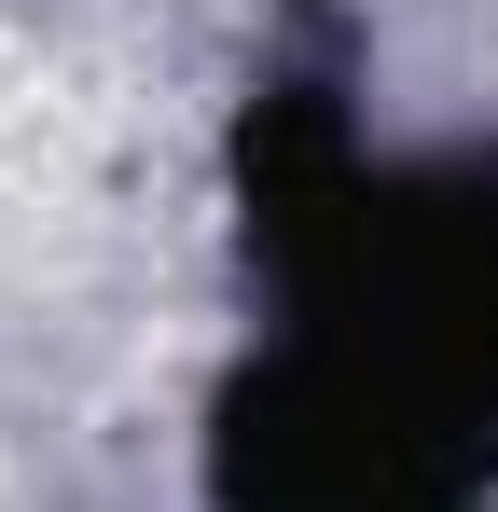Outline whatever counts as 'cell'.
Segmentation results:
<instances>
[{"mask_svg":"<svg viewBox=\"0 0 498 512\" xmlns=\"http://www.w3.org/2000/svg\"><path fill=\"white\" fill-rule=\"evenodd\" d=\"M236 180L291 346L222 388V512H457L498 471V153L360 167L346 84L277 70Z\"/></svg>","mask_w":498,"mask_h":512,"instance_id":"cell-1","label":"cell"}]
</instances>
